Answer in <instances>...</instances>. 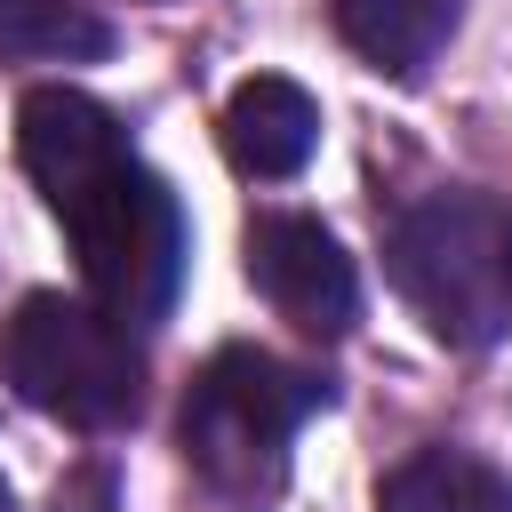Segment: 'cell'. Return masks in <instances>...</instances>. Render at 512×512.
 I'll return each instance as SVG.
<instances>
[{
	"label": "cell",
	"instance_id": "cell-1",
	"mask_svg": "<svg viewBox=\"0 0 512 512\" xmlns=\"http://www.w3.org/2000/svg\"><path fill=\"white\" fill-rule=\"evenodd\" d=\"M16 152L64 216L88 296L120 320H160L184 280V216L176 192L128 152L120 120L80 88H32L16 104Z\"/></svg>",
	"mask_w": 512,
	"mask_h": 512
},
{
	"label": "cell",
	"instance_id": "cell-2",
	"mask_svg": "<svg viewBox=\"0 0 512 512\" xmlns=\"http://www.w3.org/2000/svg\"><path fill=\"white\" fill-rule=\"evenodd\" d=\"M384 272L440 344L480 352L512 328V208L488 192H424L392 216Z\"/></svg>",
	"mask_w": 512,
	"mask_h": 512
},
{
	"label": "cell",
	"instance_id": "cell-3",
	"mask_svg": "<svg viewBox=\"0 0 512 512\" xmlns=\"http://www.w3.org/2000/svg\"><path fill=\"white\" fill-rule=\"evenodd\" d=\"M0 376L16 384L24 408L72 424V432H112L144 408V352L120 312L80 304V296H24L0 328Z\"/></svg>",
	"mask_w": 512,
	"mask_h": 512
},
{
	"label": "cell",
	"instance_id": "cell-4",
	"mask_svg": "<svg viewBox=\"0 0 512 512\" xmlns=\"http://www.w3.org/2000/svg\"><path fill=\"white\" fill-rule=\"evenodd\" d=\"M328 400V376L312 368H288L280 352H256V344H224L192 392H184V416H176V440L192 456V472L224 496H256L280 480L288 464V440L296 424Z\"/></svg>",
	"mask_w": 512,
	"mask_h": 512
},
{
	"label": "cell",
	"instance_id": "cell-5",
	"mask_svg": "<svg viewBox=\"0 0 512 512\" xmlns=\"http://www.w3.org/2000/svg\"><path fill=\"white\" fill-rule=\"evenodd\" d=\"M248 280H256V296H264L280 320H296L304 336H344L352 312H360L352 256L336 248V232H328L320 216H288V208L256 216V224H248Z\"/></svg>",
	"mask_w": 512,
	"mask_h": 512
},
{
	"label": "cell",
	"instance_id": "cell-6",
	"mask_svg": "<svg viewBox=\"0 0 512 512\" xmlns=\"http://www.w3.org/2000/svg\"><path fill=\"white\" fill-rule=\"evenodd\" d=\"M216 136H224V160H232L240 176L280 184V176H296V168L312 160V144H320V104H312L296 80L256 72V80H240V88L224 96Z\"/></svg>",
	"mask_w": 512,
	"mask_h": 512
},
{
	"label": "cell",
	"instance_id": "cell-7",
	"mask_svg": "<svg viewBox=\"0 0 512 512\" xmlns=\"http://www.w3.org/2000/svg\"><path fill=\"white\" fill-rule=\"evenodd\" d=\"M328 16L360 64H376L384 80H416L448 48L464 0H328Z\"/></svg>",
	"mask_w": 512,
	"mask_h": 512
},
{
	"label": "cell",
	"instance_id": "cell-8",
	"mask_svg": "<svg viewBox=\"0 0 512 512\" xmlns=\"http://www.w3.org/2000/svg\"><path fill=\"white\" fill-rule=\"evenodd\" d=\"M376 512H512V480L472 448H416L384 472Z\"/></svg>",
	"mask_w": 512,
	"mask_h": 512
},
{
	"label": "cell",
	"instance_id": "cell-9",
	"mask_svg": "<svg viewBox=\"0 0 512 512\" xmlns=\"http://www.w3.org/2000/svg\"><path fill=\"white\" fill-rule=\"evenodd\" d=\"M112 48V24L80 0H0V56L8 64H88Z\"/></svg>",
	"mask_w": 512,
	"mask_h": 512
},
{
	"label": "cell",
	"instance_id": "cell-10",
	"mask_svg": "<svg viewBox=\"0 0 512 512\" xmlns=\"http://www.w3.org/2000/svg\"><path fill=\"white\" fill-rule=\"evenodd\" d=\"M56 512H104V472H88V480H64V488H56Z\"/></svg>",
	"mask_w": 512,
	"mask_h": 512
},
{
	"label": "cell",
	"instance_id": "cell-11",
	"mask_svg": "<svg viewBox=\"0 0 512 512\" xmlns=\"http://www.w3.org/2000/svg\"><path fill=\"white\" fill-rule=\"evenodd\" d=\"M0 512H16V496H8V472H0Z\"/></svg>",
	"mask_w": 512,
	"mask_h": 512
}]
</instances>
